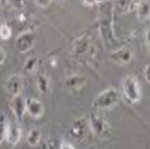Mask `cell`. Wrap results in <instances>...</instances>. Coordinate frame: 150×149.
<instances>
[{
    "label": "cell",
    "instance_id": "13",
    "mask_svg": "<svg viewBox=\"0 0 150 149\" xmlns=\"http://www.w3.org/2000/svg\"><path fill=\"white\" fill-rule=\"evenodd\" d=\"M66 86L72 91H80L86 85V78L81 75H72L66 80Z\"/></svg>",
    "mask_w": 150,
    "mask_h": 149
},
{
    "label": "cell",
    "instance_id": "16",
    "mask_svg": "<svg viewBox=\"0 0 150 149\" xmlns=\"http://www.w3.org/2000/svg\"><path fill=\"white\" fill-rule=\"evenodd\" d=\"M36 86L38 91L40 93H47L50 91V78L47 75L40 73L38 75L37 79H36Z\"/></svg>",
    "mask_w": 150,
    "mask_h": 149
},
{
    "label": "cell",
    "instance_id": "15",
    "mask_svg": "<svg viewBox=\"0 0 150 149\" xmlns=\"http://www.w3.org/2000/svg\"><path fill=\"white\" fill-rule=\"evenodd\" d=\"M134 8H136L139 20L145 21L149 18V2L147 0H139L136 2Z\"/></svg>",
    "mask_w": 150,
    "mask_h": 149
},
{
    "label": "cell",
    "instance_id": "8",
    "mask_svg": "<svg viewBox=\"0 0 150 149\" xmlns=\"http://www.w3.org/2000/svg\"><path fill=\"white\" fill-rule=\"evenodd\" d=\"M133 57V52L126 47L117 49L113 50L111 54L112 61L119 66H124L129 65L132 61Z\"/></svg>",
    "mask_w": 150,
    "mask_h": 149
},
{
    "label": "cell",
    "instance_id": "14",
    "mask_svg": "<svg viewBox=\"0 0 150 149\" xmlns=\"http://www.w3.org/2000/svg\"><path fill=\"white\" fill-rule=\"evenodd\" d=\"M40 59L36 56H31L25 60L23 65V71L25 75L32 76L39 68Z\"/></svg>",
    "mask_w": 150,
    "mask_h": 149
},
{
    "label": "cell",
    "instance_id": "1",
    "mask_svg": "<svg viewBox=\"0 0 150 149\" xmlns=\"http://www.w3.org/2000/svg\"><path fill=\"white\" fill-rule=\"evenodd\" d=\"M113 12L112 6L110 4H106L101 7L99 16V31L102 39L106 44H112L114 42L113 34Z\"/></svg>",
    "mask_w": 150,
    "mask_h": 149
},
{
    "label": "cell",
    "instance_id": "18",
    "mask_svg": "<svg viewBox=\"0 0 150 149\" xmlns=\"http://www.w3.org/2000/svg\"><path fill=\"white\" fill-rule=\"evenodd\" d=\"M10 121L4 112H0V145L6 140V135Z\"/></svg>",
    "mask_w": 150,
    "mask_h": 149
},
{
    "label": "cell",
    "instance_id": "19",
    "mask_svg": "<svg viewBox=\"0 0 150 149\" xmlns=\"http://www.w3.org/2000/svg\"><path fill=\"white\" fill-rule=\"evenodd\" d=\"M134 0H116V8L120 13H126L135 6Z\"/></svg>",
    "mask_w": 150,
    "mask_h": 149
},
{
    "label": "cell",
    "instance_id": "22",
    "mask_svg": "<svg viewBox=\"0 0 150 149\" xmlns=\"http://www.w3.org/2000/svg\"><path fill=\"white\" fill-rule=\"evenodd\" d=\"M33 1L37 6L42 8H47L50 5L52 0H33Z\"/></svg>",
    "mask_w": 150,
    "mask_h": 149
},
{
    "label": "cell",
    "instance_id": "12",
    "mask_svg": "<svg viewBox=\"0 0 150 149\" xmlns=\"http://www.w3.org/2000/svg\"><path fill=\"white\" fill-rule=\"evenodd\" d=\"M22 138V129L16 123H9L6 135V141L12 146L16 145Z\"/></svg>",
    "mask_w": 150,
    "mask_h": 149
},
{
    "label": "cell",
    "instance_id": "2",
    "mask_svg": "<svg viewBox=\"0 0 150 149\" xmlns=\"http://www.w3.org/2000/svg\"><path fill=\"white\" fill-rule=\"evenodd\" d=\"M120 98V93L113 86L102 91L93 101V107L96 110L104 111L116 106Z\"/></svg>",
    "mask_w": 150,
    "mask_h": 149
},
{
    "label": "cell",
    "instance_id": "28",
    "mask_svg": "<svg viewBox=\"0 0 150 149\" xmlns=\"http://www.w3.org/2000/svg\"><path fill=\"white\" fill-rule=\"evenodd\" d=\"M94 1H95V3H96V4H103L105 1V0H94Z\"/></svg>",
    "mask_w": 150,
    "mask_h": 149
},
{
    "label": "cell",
    "instance_id": "27",
    "mask_svg": "<svg viewBox=\"0 0 150 149\" xmlns=\"http://www.w3.org/2000/svg\"><path fill=\"white\" fill-rule=\"evenodd\" d=\"M146 43L147 46H149V31H147L146 33Z\"/></svg>",
    "mask_w": 150,
    "mask_h": 149
},
{
    "label": "cell",
    "instance_id": "5",
    "mask_svg": "<svg viewBox=\"0 0 150 149\" xmlns=\"http://www.w3.org/2000/svg\"><path fill=\"white\" fill-rule=\"evenodd\" d=\"M74 55L80 59L85 58H91V54L93 53V45L92 40L86 34L76 38L73 44Z\"/></svg>",
    "mask_w": 150,
    "mask_h": 149
},
{
    "label": "cell",
    "instance_id": "3",
    "mask_svg": "<svg viewBox=\"0 0 150 149\" xmlns=\"http://www.w3.org/2000/svg\"><path fill=\"white\" fill-rule=\"evenodd\" d=\"M122 97L129 104L137 103L141 99V88L138 78L134 76H126L121 83Z\"/></svg>",
    "mask_w": 150,
    "mask_h": 149
},
{
    "label": "cell",
    "instance_id": "29",
    "mask_svg": "<svg viewBox=\"0 0 150 149\" xmlns=\"http://www.w3.org/2000/svg\"><path fill=\"white\" fill-rule=\"evenodd\" d=\"M54 1H55V2H57L58 4H63V3H64V1H65V0H54Z\"/></svg>",
    "mask_w": 150,
    "mask_h": 149
},
{
    "label": "cell",
    "instance_id": "17",
    "mask_svg": "<svg viewBox=\"0 0 150 149\" xmlns=\"http://www.w3.org/2000/svg\"><path fill=\"white\" fill-rule=\"evenodd\" d=\"M40 138H42V133H40V131L38 129L34 128L28 131L25 138V141L27 145L33 147V146H36L40 143Z\"/></svg>",
    "mask_w": 150,
    "mask_h": 149
},
{
    "label": "cell",
    "instance_id": "30",
    "mask_svg": "<svg viewBox=\"0 0 150 149\" xmlns=\"http://www.w3.org/2000/svg\"><path fill=\"white\" fill-rule=\"evenodd\" d=\"M105 1H110V0H105Z\"/></svg>",
    "mask_w": 150,
    "mask_h": 149
},
{
    "label": "cell",
    "instance_id": "24",
    "mask_svg": "<svg viewBox=\"0 0 150 149\" xmlns=\"http://www.w3.org/2000/svg\"><path fill=\"white\" fill-rule=\"evenodd\" d=\"M60 149H76V148L73 146L72 144H70L69 142L64 140L60 144Z\"/></svg>",
    "mask_w": 150,
    "mask_h": 149
},
{
    "label": "cell",
    "instance_id": "10",
    "mask_svg": "<svg viewBox=\"0 0 150 149\" xmlns=\"http://www.w3.org/2000/svg\"><path fill=\"white\" fill-rule=\"evenodd\" d=\"M26 112L33 119H40L44 114V106L36 98H26Z\"/></svg>",
    "mask_w": 150,
    "mask_h": 149
},
{
    "label": "cell",
    "instance_id": "11",
    "mask_svg": "<svg viewBox=\"0 0 150 149\" xmlns=\"http://www.w3.org/2000/svg\"><path fill=\"white\" fill-rule=\"evenodd\" d=\"M23 79L18 74L11 75L6 82V90L11 96L19 94L23 89Z\"/></svg>",
    "mask_w": 150,
    "mask_h": 149
},
{
    "label": "cell",
    "instance_id": "9",
    "mask_svg": "<svg viewBox=\"0 0 150 149\" xmlns=\"http://www.w3.org/2000/svg\"><path fill=\"white\" fill-rule=\"evenodd\" d=\"M9 108L13 116L18 120H22L26 113V98H24L21 93L12 96L9 102Z\"/></svg>",
    "mask_w": 150,
    "mask_h": 149
},
{
    "label": "cell",
    "instance_id": "7",
    "mask_svg": "<svg viewBox=\"0 0 150 149\" xmlns=\"http://www.w3.org/2000/svg\"><path fill=\"white\" fill-rule=\"evenodd\" d=\"M36 35L31 31L21 32L16 40V47L20 53H26L31 50L36 43Z\"/></svg>",
    "mask_w": 150,
    "mask_h": 149
},
{
    "label": "cell",
    "instance_id": "21",
    "mask_svg": "<svg viewBox=\"0 0 150 149\" xmlns=\"http://www.w3.org/2000/svg\"><path fill=\"white\" fill-rule=\"evenodd\" d=\"M11 6L15 10H23L27 6V0H9Z\"/></svg>",
    "mask_w": 150,
    "mask_h": 149
},
{
    "label": "cell",
    "instance_id": "4",
    "mask_svg": "<svg viewBox=\"0 0 150 149\" xmlns=\"http://www.w3.org/2000/svg\"><path fill=\"white\" fill-rule=\"evenodd\" d=\"M87 120L89 130L96 138H99L103 140H107L111 138V126L106 118L98 113H92Z\"/></svg>",
    "mask_w": 150,
    "mask_h": 149
},
{
    "label": "cell",
    "instance_id": "6",
    "mask_svg": "<svg viewBox=\"0 0 150 149\" xmlns=\"http://www.w3.org/2000/svg\"><path fill=\"white\" fill-rule=\"evenodd\" d=\"M88 130V120L84 117L76 118L72 122L69 129L71 137L77 141H83L87 136Z\"/></svg>",
    "mask_w": 150,
    "mask_h": 149
},
{
    "label": "cell",
    "instance_id": "25",
    "mask_svg": "<svg viewBox=\"0 0 150 149\" xmlns=\"http://www.w3.org/2000/svg\"><path fill=\"white\" fill-rule=\"evenodd\" d=\"M6 58V51L4 50V49H2L1 47H0V66H2L5 63Z\"/></svg>",
    "mask_w": 150,
    "mask_h": 149
},
{
    "label": "cell",
    "instance_id": "26",
    "mask_svg": "<svg viewBox=\"0 0 150 149\" xmlns=\"http://www.w3.org/2000/svg\"><path fill=\"white\" fill-rule=\"evenodd\" d=\"M83 3H84V5H86L87 6H93L96 4L94 0H83Z\"/></svg>",
    "mask_w": 150,
    "mask_h": 149
},
{
    "label": "cell",
    "instance_id": "20",
    "mask_svg": "<svg viewBox=\"0 0 150 149\" xmlns=\"http://www.w3.org/2000/svg\"><path fill=\"white\" fill-rule=\"evenodd\" d=\"M12 36V28L7 23H3L0 25V38L4 40H7Z\"/></svg>",
    "mask_w": 150,
    "mask_h": 149
},
{
    "label": "cell",
    "instance_id": "23",
    "mask_svg": "<svg viewBox=\"0 0 150 149\" xmlns=\"http://www.w3.org/2000/svg\"><path fill=\"white\" fill-rule=\"evenodd\" d=\"M143 76H144L145 80L146 81V83L149 84L150 82V78H149L150 77V66L149 65H146L145 66V68L143 70Z\"/></svg>",
    "mask_w": 150,
    "mask_h": 149
}]
</instances>
